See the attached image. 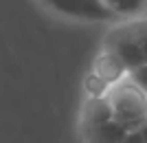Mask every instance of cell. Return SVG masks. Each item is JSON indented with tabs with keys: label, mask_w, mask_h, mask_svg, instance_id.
I'll list each match as a JSON object with an SVG mask.
<instances>
[{
	"label": "cell",
	"mask_w": 147,
	"mask_h": 143,
	"mask_svg": "<svg viewBox=\"0 0 147 143\" xmlns=\"http://www.w3.org/2000/svg\"><path fill=\"white\" fill-rule=\"evenodd\" d=\"M37 2L51 13L75 22H108V24L121 22V18L108 9L103 0H37Z\"/></svg>",
	"instance_id": "obj_3"
},
{
	"label": "cell",
	"mask_w": 147,
	"mask_h": 143,
	"mask_svg": "<svg viewBox=\"0 0 147 143\" xmlns=\"http://www.w3.org/2000/svg\"><path fill=\"white\" fill-rule=\"evenodd\" d=\"M103 46L114 51L123 62L127 64L129 70H134L136 66L145 64V53H143V46L138 42V35L134 31L132 20H121L117 24H112V29L105 33Z\"/></svg>",
	"instance_id": "obj_4"
},
{
	"label": "cell",
	"mask_w": 147,
	"mask_h": 143,
	"mask_svg": "<svg viewBox=\"0 0 147 143\" xmlns=\"http://www.w3.org/2000/svg\"><path fill=\"white\" fill-rule=\"evenodd\" d=\"M129 77H132V79H134L136 84L147 93V62L141 64V66H136L134 70H129Z\"/></svg>",
	"instance_id": "obj_8"
},
{
	"label": "cell",
	"mask_w": 147,
	"mask_h": 143,
	"mask_svg": "<svg viewBox=\"0 0 147 143\" xmlns=\"http://www.w3.org/2000/svg\"><path fill=\"white\" fill-rule=\"evenodd\" d=\"M143 18H147V9H145V13H143Z\"/></svg>",
	"instance_id": "obj_9"
},
{
	"label": "cell",
	"mask_w": 147,
	"mask_h": 143,
	"mask_svg": "<svg viewBox=\"0 0 147 143\" xmlns=\"http://www.w3.org/2000/svg\"><path fill=\"white\" fill-rule=\"evenodd\" d=\"M105 101H108L114 119L129 130L147 123V93L129 75L119 84L110 86Z\"/></svg>",
	"instance_id": "obj_2"
},
{
	"label": "cell",
	"mask_w": 147,
	"mask_h": 143,
	"mask_svg": "<svg viewBox=\"0 0 147 143\" xmlns=\"http://www.w3.org/2000/svg\"><path fill=\"white\" fill-rule=\"evenodd\" d=\"M84 90H86V97H105L110 86L103 79H99L94 73H88L84 79Z\"/></svg>",
	"instance_id": "obj_7"
},
{
	"label": "cell",
	"mask_w": 147,
	"mask_h": 143,
	"mask_svg": "<svg viewBox=\"0 0 147 143\" xmlns=\"http://www.w3.org/2000/svg\"><path fill=\"white\" fill-rule=\"evenodd\" d=\"M79 134L84 143H123L129 128L114 119L105 97H86L79 112Z\"/></svg>",
	"instance_id": "obj_1"
},
{
	"label": "cell",
	"mask_w": 147,
	"mask_h": 143,
	"mask_svg": "<svg viewBox=\"0 0 147 143\" xmlns=\"http://www.w3.org/2000/svg\"><path fill=\"white\" fill-rule=\"evenodd\" d=\"M90 73H94L99 79H103L108 86H114V84H119L121 79H125L129 75V68L112 49L101 46V51H99L97 55H94V60H92Z\"/></svg>",
	"instance_id": "obj_5"
},
{
	"label": "cell",
	"mask_w": 147,
	"mask_h": 143,
	"mask_svg": "<svg viewBox=\"0 0 147 143\" xmlns=\"http://www.w3.org/2000/svg\"><path fill=\"white\" fill-rule=\"evenodd\" d=\"M108 9L114 11L121 20H134L141 18L147 9V0H103Z\"/></svg>",
	"instance_id": "obj_6"
}]
</instances>
